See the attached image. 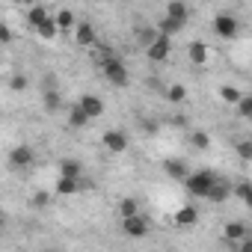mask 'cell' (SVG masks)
Here are the masks:
<instances>
[{
  "mask_svg": "<svg viewBox=\"0 0 252 252\" xmlns=\"http://www.w3.org/2000/svg\"><path fill=\"white\" fill-rule=\"evenodd\" d=\"M60 172H63V175H74V178H80V163H77V160H63Z\"/></svg>",
  "mask_w": 252,
  "mask_h": 252,
  "instance_id": "29",
  "label": "cell"
},
{
  "mask_svg": "<svg viewBox=\"0 0 252 252\" xmlns=\"http://www.w3.org/2000/svg\"><path fill=\"white\" fill-rule=\"evenodd\" d=\"M48 202H51V199H48V193H45V190H39V193L33 196V205H36V208H45Z\"/></svg>",
  "mask_w": 252,
  "mask_h": 252,
  "instance_id": "32",
  "label": "cell"
},
{
  "mask_svg": "<svg viewBox=\"0 0 252 252\" xmlns=\"http://www.w3.org/2000/svg\"><path fill=\"white\" fill-rule=\"evenodd\" d=\"M220 98H222L225 104H237V101L243 98V92H240L237 86H222V89H220Z\"/></svg>",
  "mask_w": 252,
  "mask_h": 252,
  "instance_id": "20",
  "label": "cell"
},
{
  "mask_svg": "<svg viewBox=\"0 0 252 252\" xmlns=\"http://www.w3.org/2000/svg\"><path fill=\"white\" fill-rule=\"evenodd\" d=\"M249 190H252V184H246V181H243V184H237V187H234V196H237V199H243Z\"/></svg>",
  "mask_w": 252,
  "mask_h": 252,
  "instance_id": "33",
  "label": "cell"
},
{
  "mask_svg": "<svg viewBox=\"0 0 252 252\" xmlns=\"http://www.w3.org/2000/svg\"><path fill=\"white\" fill-rule=\"evenodd\" d=\"M9 86H12L15 92H21V89H27V77H24V74H15V77L9 80Z\"/></svg>",
  "mask_w": 252,
  "mask_h": 252,
  "instance_id": "31",
  "label": "cell"
},
{
  "mask_svg": "<svg viewBox=\"0 0 252 252\" xmlns=\"http://www.w3.org/2000/svg\"><path fill=\"white\" fill-rule=\"evenodd\" d=\"M196 220H199V211H196L193 205H187V208H181V211L175 214V222H178V225H193Z\"/></svg>",
  "mask_w": 252,
  "mask_h": 252,
  "instance_id": "18",
  "label": "cell"
},
{
  "mask_svg": "<svg viewBox=\"0 0 252 252\" xmlns=\"http://www.w3.org/2000/svg\"><path fill=\"white\" fill-rule=\"evenodd\" d=\"M80 190V178H74V175H60V181H57V193L60 196H71V193H77Z\"/></svg>",
  "mask_w": 252,
  "mask_h": 252,
  "instance_id": "8",
  "label": "cell"
},
{
  "mask_svg": "<svg viewBox=\"0 0 252 252\" xmlns=\"http://www.w3.org/2000/svg\"><path fill=\"white\" fill-rule=\"evenodd\" d=\"M222 234H225V240H228V243H234V246H237V240H243V237H246V225H243V222H228V225L222 228Z\"/></svg>",
  "mask_w": 252,
  "mask_h": 252,
  "instance_id": "12",
  "label": "cell"
},
{
  "mask_svg": "<svg viewBox=\"0 0 252 252\" xmlns=\"http://www.w3.org/2000/svg\"><path fill=\"white\" fill-rule=\"evenodd\" d=\"M104 146H107V152L122 155L125 149H128V137H125L122 131H104Z\"/></svg>",
  "mask_w": 252,
  "mask_h": 252,
  "instance_id": "6",
  "label": "cell"
},
{
  "mask_svg": "<svg viewBox=\"0 0 252 252\" xmlns=\"http://www.w3.org/2000/svg\"><path fill=\"white\" fill-rule=\"evenodd\" d=\"M80 107H83V110H86L92 119L104 113V101H101L98 95H83V98H80Z\"/></svg>",
  "mask_w": 252,
  "mask_h": 252,
  "instance_id": "9",
  "label": "cell"
},
{
  "mask_svg": "<svg viewBox=\"0 0 252 252\" xmlns=\"http://www.w3.org/2000/svg\"><path fill=\"white\" fill-rule=\"evenodd\" d=\"M214 33H217L220 39H231V36H237V18L228 15V12L214 15Z\"/></svg>",
  "mask_w": 252,
  "mask_h": 252,
  "instance_id": "3",
  "label": "cell"
},
{
  "mask_svg": "<svg viewBox=\"0 0 252 252\" xmlns=\"http://www.w3.org/2000/svg\"><path fill=\"white\" fill-rule=\"evenodd\" d=\"M234 107H237V116H243V119H252V95H243V98H240Z\"/></svg>",
  "mask_w": 252,
  "mask_h": 252,
  "instance_id": "25",
  "label": "cell"
},
{
  "mask_svg": "<svg viewBox=\"0 0 252 252\" xmlns=\"http://www.w3.org/2000/svg\"><path fill=\"white\" fill-rule=\"evenodd\" d=\"M214 181H217V175H214V172H208V169H202V172H193V175H187V178H184L187 190H190L193 196H205V199H208V193H211Z\"/></svg>",
  "mask_w": 252,
  "mask_h": 252,
  "instance_id": "1",
  "label": "cell"
},
{
  "mask_svg": "<svg viewBox=\"0 0 252 252\" xmlns=\"http://www.w3.org/2000/svg\"><path fill=\"white\" fill-rule=\"evenodd\" d=\"M166 98H169V101H172V104H181V101H184V98H187V89H184V86H181V83H172V86H169V89H166Z\"/></svg>",
  "mask_w": 252,
  "mask_h": 252,
  "instance_id": "23",
  "label": "cell"
},
{
  "mask_svg": "<svg viewBox=\"0 0 252 252\" xmlns=\"http://www.w3.org/2000/svg\"><path fill=\"white\" fill-rule=\"evenodd\" d=\"M74 39H77V45H83V48L95 45V30H92V24H77V33H74Z\"/></svg>",
  "mask_w": 252,
  "mask_h": 252,
  "instance_id": "13",
  "label": "cell"
},
{
  "mask_svg": "<svg viewBox=\"0 0 252 252\" xmlns=\"http://www.w3.org/2000/svg\"><path fill=\"white\" fill-rule=\"evenodd\" d=\"M231 193H234V187H228L225 181H220V178H217V181H214V187H211V193H208V199H211V202H225Z\"/></svg>",
  "mask_w": 252,
  "mask_h": 252,
  "instance_id": "10",
  "label": "cell"
},
{
  "mask_svg": "<svg viewBox=\"0 0 252 252\" xmlns=\"http://www.w3.org/2000/svg\"><path fill=\"white\" fill-rule=\"evenodd\" d=\"M158 30H160L163 36H175V33H181V30H184V21H178V18H169V15H166V18L158 24Z\"/></svg>",
  "mask_w": 252,
  "mask_h": 252,
  "instance_id": "15",
  "label": "cell"
},
{
  "mask_svg": "<svg viewBox=\"0 0 252 252\" xmlns=\"http://www.w3.org/2000/svg\"><path fill=\"white\" fill-rule=\"evenodd\" d=\"M119 214H122V220L131 217V214H137V199H122L119 202Z\"/></svg>",
  "mask_w": 252,
  "mask_h": 252,
  "instance_id": "27",
  "label": "cell"
},
{
  "mask_svg": "<svg viewBox=\"0 0 252 252\" xmlns=\"http://www.w3.org/2000/svg\"><path fill=\"white\" fill-rule=\"evenodd\" d=\"M187 54H190V63H193V65H205V63H208V48H205L202 42H190Z\"/></svg>",
  "mask_w": 252,
  "mask_h": 252,
  "instance_id": "11",
  "label": "cell"
},
{
  "mask_svg": "<svg viewBox=\"0 0 252 252\" xmlns=\"http://www.w3.org/2000/svg\"><path fill=\"white\" fill-rule=\"evenodd\" d=\"M89 119H92V116H89L80 104H77V107H71V113H68V125H71V128H83Z\"/></svg>",
  "mask_w": 252,
  "mask_h": 252,
  "instance_id": "16",
  "label": "cell"
},
{
  "mask_svg": "<svg viewBox=\"0 0 252 252\" xmlns=\"http://www.w3.org/2000/svg\"><path fill=\"white\" fill-rule=\"evenodd\" d=\"M237 249L240 252H252V240H237Z\"/></svg>",
  "mask_w": 252,
  "mask_h": 252,
  "instance_id": "35",
  "label": "cell"
},
{
  "mask_svg": "<svg viewBox=\"0 0 252 252\" xmlns=\"http://www.w3.org/2000/svg\"><path fill=\"white\" fill-rule=\"evenodd\" d=\"M166 15H169V18H178V21L187 24V6L181 3V0H172V3L166 6Z\"/></svg>",
  "mask_w": 252,
  "mask_h": 252,
  "instance_id": "19",
  "label": "cell"
},
{
  "mask_svg": "<svg viewBox=\"0 0 252 252\" xmlns=\"http://www.w3.org/2000/svg\"><path fill=\"white\" fill-rule=\"evenodd\" d=\"M0 42H12V30L9 27H0Z\"/></svg>",
  "mask_w": 252,
  "mask_h": 252,
  "instance_id": "34",
  "label": "cell"
},
{
  "mask_svg": "<svg viewBox=\"0 0 252 252\" xmlns=\"http://www.w3.org/2000/svg\"><path fill=\"white\" fill-rule=\"evenodd\" d=\"M33 160V152L27 149V146H18V149H12V155H9V163L12 166H27Z\"/></svg>",
  "mask_w": 252,
  "mask_h": 252,
  "instance_id": "14",
  "label": "cell"
},
{
  "mask_svg": "<svg viewBox=\"0 0 252 252\" xmlns=\"http://www.w3.org/2000/svg\"><path fill=\"white\" fill-rule=\"evenodd\" d=\"M57 24H60V30H71V27H74V15H71V9L57 12Z\"/></svg>",
  "mask_w": 252,
  "mask_h": 252,
  "instance_id": "26",
  "label": "cell"
},
{
  "mask_svg": "<svg viewBox=\"0 0 252 252\" xmlns=\"http://www.w3.org/2000/svg\"><path fill=\"white\" fill-rule=\"evenodd\" d=\"M36 33H39L42 39H54V36L60 33V24H57V18H45V21L36 27Z\"/></svg>",
  "mask_w": 252,
  "mask_h": 252,
  "instance_id": "17",
  "label": "cell"
},
{
  "mask_svg": "<svg viewBox=\"0 0 252 252\" xmlns=\"http://www.w3.org/2000/svg\"><path fill=\"white\" fill-rule=\"evenodd\" d=\"M122 228L128 231L131 237H143V234L149 231V222H146V217H140V214H131V217H125V220H122Z\"/></svg>",
  "mask_w": 252,
  "mask_h": 252,
  "instance_id": "5",
  "label": "cell"
},
{
  "mask_svg": "<svg viewBox=\"0 0 252 252\" xmlns=\"http://www.w3.org/2000/svg\"><path fill=\"white\" fill-rule=\"evenodd\" d=\"M45 18H51V15H48V12H45L42 6H30V12H27V21L33 24V30H36V27H39V24H42Z\"/></svg>",
  "mask_w": 252,
  "mask_h": 252,
  "instance_id": "22",
  "label": "cell"
},
{
  "mask_svg": "<svg viewBox=\"0 0 252 252\" xmlns=\"http://www.w3.org/2000/svg\"><path fill=\"white\" fill-rule=\"evenodd\" d=\"M163 172L169 175V178H175V181H184L190 172H187V166L181 163V160H175V158H166L163 160Z\"/></svg>",
  "mask_w": 252,
  "mask_h": 252,
  "instance_id": "7",
  "label": "cell"
},
{
  "mask_svg": "<svg viewBox=\"0 0 252 252\" xmlns=\"http://www.w3.org/2000/svg\"><path fill=\"white\" fill-rule=\"evenodd\" d=\"M237 158L252 160V143H237Z\"/></svg>",
  "mask_w": 252,
  "mask_h": 252,
  "instance_id": "30",
  "label": "cell"
},
{
  "mask_svg": "<svg viewBox=\"0 0 252 252\" xmlns=\"http://www.w3.org/2000/svg\"><path fill=\"white\" fill-rule=\"evenodd\" d=\"M101 68H104V77L113 86H128V68H125V63H119L116 57H107L101 63Z\"/></svg>",
  "mask_w": 252,
  "mask_h": 252,
  "instance_id": "2",
  "label": "cell"
},
{
  "mask_svg": "<svg viewBox=\"0 0 252 252\" xmlns=\"http://www.w3.org/2000/svg\"><path fill=\"white\" fill-rule=\"evenodd\" d=\"M243 202H246V208H249V211H252V190H249V193H246V196H243Z\"/></svg>",
  "mask_w": 252,
  "mask_h": 252,
  "instance_id": "36",
  "label": "cell"
},
{
  "mask_svg": "<svg viewBox=\"0 0 252 252\" xmlns=\"http://www.w3.org/2000/svg\"><path fill=\"white\" fill-rule=\"evenodd\" d=\"M190 143H193V149H199V152H205V149L211 146V137H208L205 131H190Z\"/></svg>",
  "mask_w": 252,
  "mask_h": 252,
  "instance_id": "21",
  "label": "cell"
},
{
  "mask_svg": "<svg viewBox=\"0 0 252 252\" xmlns=\"http://www.w3.org/2000/svg\"><path fill=\"white\" fill-rule=\"evenodd\" d=\"M169 51H172V42H169V36H158L149 48H146V54H149V60H155V63H163L166 57H169Z\"/></svg>",
  "mask_w": 252,
  "mask_h": 252,
  "instance_id": "4",
  "label": "cell"
},
{
  "mask_svg": "<svg viewBox=\"0 0 252 252\" xmlns=\"http://www.w3.org/2000/svg\"><path fill=\"white\" fill-rule=\"evenodd\" d=\"M45 110H48V113H57V110H60V95H57L54 89L45 92Z\"/></svg>",
  "mask_w": 252,
  "mask_h": 252,
  "instance_id": "28",
  "label": "cell"
},
{
  "mask_svg": "<svg viewBox=\"0 0 252 252\" xmlns=\"http://www.w3.org/2000/svg\"><path fill=\"white\" fill-rule=\"evenodd\" d=\"M158 36H160V30H152V27H146V30H137V42H140V45H146V48H149V45H152Z\"/></svg>",
  "mask_w": 252,
  "mask_h": 252,
  "instance_id": "24",
  "label": "cell"
}]
</instances>
